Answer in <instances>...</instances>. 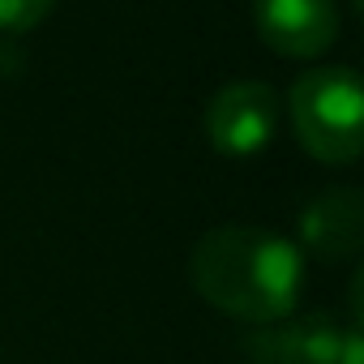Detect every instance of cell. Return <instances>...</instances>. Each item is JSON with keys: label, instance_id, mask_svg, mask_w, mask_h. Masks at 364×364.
Returning <instances> with one entry per match:
<instances>
[{"label": "cell", "instance_id": "1", "mask_svg": "<svg viewBox=\"0 0 364 364\" xmlns=\"http://www.w3.org/2000/svg\"><path fill=\"white\" fill-rule=\"evenodd\" d=\"M189 279L206 304L249 326H270L291 317L304 287V257L291 240L228 223L193 245Z\"/></svg>", "mask_w": 364, "mask_h": 364}, {"label": "cell", "instance_id": "2", "mask_svg": "<svg viewBox=\"0 0 364 364\" xmlns=\"http://www.w3.org/2000/svg\"><path fill=\"white\" fill-rule=\"evenodd\" d=\"M291 129L321 163H355L364 150V90L355 69L321 65L291 82Z\"/></svg>", "mask_w": 364, "mask_h": 364}, {"label": "cell", "instance_id": "3", "mask_svg": "<svg viewBox=\"0 0 364 364\" xmlns=\"http://www.w3.org/2000/svg\"><path fill=\"white\" fill-rule=\"evenodd\" d=\"M279 124V99L266 82L240 77L219 86V95L206 107V137L228 159H249L270 146Z\"/></svg>", "mask_w": 364, "mask_h": 364}, {"label": "cell", "instance_id": "4", "mask_svg": "<svg viewBox=\"0 0 364 364\" xmlns=\"http://www.w3.org/2000/svg\"><path fill=\"white\" fill-rule=\"evenodd\" d=\"M253 26L270 52L313 60L338 39V5L334 0H253Z\"/></svg>", "mask_w": 364, "mask_h": 364}, {"label": "cell", "instance_id": "5", "mask_svg": "<svg viewBox=\"0 0 364 364\" xmlns=\"http://www.w3.org/2000/svg\"><path fill=\"white\" fill-rule=\"evenodd\" d=\"M343 338L347 330H338L330 313H304L257 326L245 347L257 364H338Z\"/></svg>", "mask_w": 364, "mask_h": 364}, {"label": "cell", "instance_id": "6", "mask_svg": "<svg viewBox=\"0 0 364 364\" xmlns=\"http://www.w3.org/2000/svg\"><path fill=\"white\" fill-rule=\"evenodd\" d=\"M364 240V198L351 185L326 189L321 198H313L300 215V245L321 257V262H343L355 257Z\"/></svg>", "mask_w": 364, "mask_h": 364}, {"label": "cell", "instance_id": "7", "mask_svg": "<svg viewBox=\"0 0 364 364\" xmlns=\"http://www.w3.org/2000/svg\"><path fill=\"white\" fill-rule=\"evenodd\" d=\"M52 5L56 0H0V31L5 35H26L52 14Z\"/></svg>", "mask_w": 364, "mask_h": 364}]
</instances>
